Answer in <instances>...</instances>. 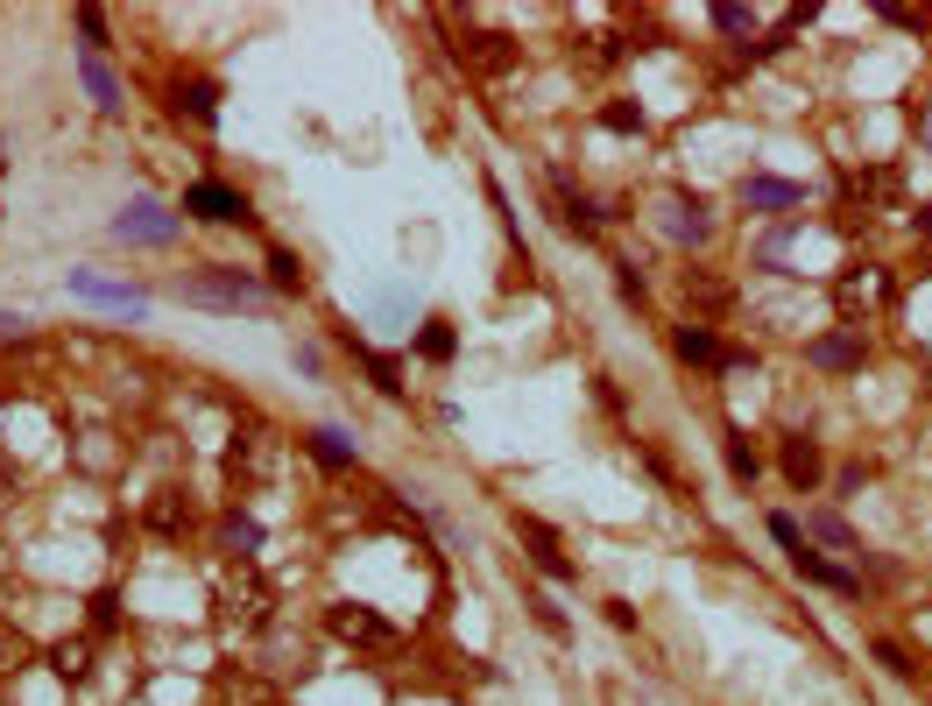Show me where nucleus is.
Returning <instances> with one entry per match:
<instances>
[{"label":"nucleus","mask_w":932,"mask_h":706,"mask_svg":"<svg viewBox=\"0 0 932 706\" xmlns=\"http://www.w3.org/2000/svg\"><path fill=\"white\" fill-rule=\"evenodd\" d=\"M113 234H120V240H148V248H163V240H170V234H177V219H170V213H163V205H148V199H134V205H128V213H120V219H113Z\"/></svg>","instance_id":"5"},{"label":"nucleus","mask_w":932,"mask_h":706,"mask_svg":"<svg viewBox=\"0 0 932 706\" xmlns=\"http://www.w3.org/2000/svg\"><path fill=\"white\" fill-rule=\"evenodd\" d=\"M57 671H64V679H79V671H85V643H64V650H57Z\"/></svg>","instance_id":"31"},{"label":"nucleus","mask_w":932,"mask_h":706,"mask_svg":"<svg viewBox=\"0 0 932 706\" xmlns=\"http://www.w3.org/2000/svg\"><path fill=\"white\" fill-rule=\"evenodd\" d=\"M876 657H883V665H891V671H897V679H911V671H919V665H911V657H905V650H897V643H876Z\"/></svg>","instance_id":"32"},{"label":"nucleus","mask_w":932,"mask_h":706,"mask_svg":"<svg viewBox=\"0 0 932 706\" xmlns=\"http://www.w3.org/2000/svg\"><path fill=\"white\" fill-rule=\"evenodd\" d=\"M685 297H700V304H728V283H714V276H700V268H685Z\"/></svg>","instance_id":"28"},{"label":"nucleus","mask_w":932,"mask_h":706,"mask_svg":"<svg viewBox=\"0 0 932 706\" xmlns=\"http://www.w3.org/2000/svg\"><path fill=\"white\" fill-rule=\"evenodd\" d=\"M728 474L756 480V445H749V431H728Z\"/></svg>","instance_id":"25"},{"label":"nucleus","mask_w":932,"mask_h":706,"mask_svg":"<svg viewBox=\"0 0 932 706\" xmlns=\"http://www.w3.org/2000/svg\"><path fill=\"white\" fill-rule=\"evenodd\" d=\"M665 234H671V240H706V234H714V219H706V199H693V191H671Z\"/></svg>","instance_id":"10"},{"label":"nucleus","mask_w":932,"mask_h":706,"mask_svg":"<svg viewBox=\"0 0 932 706\" xmlns=\"http://www.w3.org/2000/svg\"><path fill=\"white\" fill-rule=\"evenodd\" d=\"M466 43H474V64H488V71H502L509 57H516V50H509V36H488V28H474Z\"/></svg>","instance_id":"24"},{"label":"nucleus","mask_w":932,"mask_h":706,"mask_svg":"<svg viewBox=\"0 0 932 706\" xmlns=\"http://www.w3.org/2000/svg\"><path fill=\"white\" fill-rule=\"evenodd\" d=\"M551 199H559V227H565V234H579V240L600 234V213H594V199H586V191H573V184L559 177V184H551Z\"/></svg>","instance_id":"9"},{"label":"nucleus","mask_w":932,"mask_h":706,"mask_svg":"<svg viewBox=\"0 0 932 706\" xmlns=\"http://www.w3.org/2000/svg\"><path fill=\"white\" fill-rule=\"evenodd\" d=\"M79 71H85V93H93V99H99V107H107V113H113V107H120V85H113V71H107V64H99V57H85V64H79Z\"/></svg>","instance_id":"20"},{"label":"nucleus","mask_w":932,"mask_h":706,"mask_svg":"<svg viewBox=\"0 0 932 706\" xmlns=\"http://www.w3.org/2000/svg\"><path fill=\"white\" fill-rule=\"evenodd\" d=\"M79 36H85V57H99V50H107V14L79 8Z\"/></svg>","instance_id":"27"},{"label":"nucleus","mask_w":932,"mask_h":706,"mask_svg":"<svg viewBox=\"0 0 932 706\" xmlns=\"http://www.w3.org/2000/svg\"><path fill=\"white\" fill-rule=\"evenodd\" d=\"M8 488H14V467H8V459H0V494H8Z\"/></svg>","instance_id":"36"},{"label":"nucleus","mask_w":932,"mask_h":706,"mask_svg":"<svg viewBox=\"0 0 932 706\" xmlns=\"http://www.w3.org/2000/svg\"><path fill=\"white\" fill-rule=\"evenodd\" d=\"M855 304H891V276H883V268L848 276V283H840V311H855Z\"/></svg>","instance_id":"13"},{"label":"nucleus","mask_w":932,"mask_h":706,"mask_svg":"<svg viewBox=\"0 0 932 706\" xmlns=\"http://www.w3.org/2000/svg\"><path fill=\"white\" fill-rule=\"evenodd\" d=\"M714 22H720V28H728V36H742V28H749V22H756V14H749V8H714Z\"/></svg>","instance_id":"33"},{"label":"nucleus","mask_w":932,"mask_h":706,"mask_svg":"<svg viewBox=\"0 0 932 706\" xmlns=\"http://www.w3.org/2000/svg\"><path fill=\"white\" fill-rule=\"evenodd\" d=\"M325 629H333L339 643H360V650H389V643H396V629H389L382 614L354 608V600H339V608H325Z\"/></svg>","instance_id":"3"},{"label":"nucleus","mask_w":932,"mask_h":706,"mask_svg":"<svg viewBox=\"0 0 932 706\" xmlns=\"http://www.w3.org/2000/svg\"><path fill=\"white\" fill-rule=\"evenodd\" d=\"M600 128H614V134H643V107L614 99V107H600Z\"/></svg>","instance_id":"26"},{"label":"nucleus","mask_w":932,"mask_h":706,"mask_svg":"<svg viewBox=\"0 0 932 706\" xmlns=\"http://www.w3.org/2000/svg\"><path fill=\"white\" fill-rule=\"evenodd\" d=\"M679 360H700L706 368V360H720V339L706 325H679Z\"/></svg>","instance_id":"19"},{"label":"nucleus","mask_w":932,"mask_h":706,"mask_svg":"<svg viewBox=\"0 0 932 706\" xmlns=\"http://www.w3.org/2000/svg\"><path fill=\"white\" fill-rule=\"evenodd\" d=\"M304 283H311V276H304V262H297V254H283V248L268 254V290H283V297H304Z\"/></svg>","instance_id":"14"},{"label":"nucleus","mask_w":932,"mask_h":706,"mask_svg":"<svg viewBox=\"0 0 932 706\" xmlns=\"http://www.w3.org/2000/svg\"><path fill=\"white\" fill-rule=\"evenodd\" d=\"M148 530H156V537H184L191 530V502L177 488H163L156 502H148Z\"/></svg>","instance_id":"12"},{"label":"nucleus","mask_w":932,"mask_h":706,"mask_svg":"<svg viewBox=\"0 0 932 706\" xmlns=\"http://www.w3.org/2000/svg\"><path fill=\"white\" fill-rule=\"evenodd\" d=\"M0 333H22V319H8V311H0Z\"/></svg>","instance_id":"37"},{"label":"nucleus","mask_w":932,"mask_h":706,"mask_svg":"<svg viewBox=\"0 0 932 706\" xmlns=\"http://www.w3.org/2000/svg\"><path fill=\"white\" fill-rule=\"evenodd\" d=\"M791 565H799V573H805V579H820V587H840V594H855V579H848V573H840V565H826V559H820V551H805V545H799V551H791Z\"/></svg>","instance_id":"15"},{"label":"nucleus","mask_w":932,"mask_h":706,"mask_svg":"<svg viewBox=\"0 0 932 706\" xmlns=\"http://www.w3.org/2000/svg\"><path fill=\"white\" fill-rule=\"evenodd\" d=\"M71 290H79V297H93V304H107V311H120V319H142V311H148V297H142V290H120V283H99L93 268H71Z\"/></svg>","instance_id":"6"},{"label":"nucleus","mask_w":932,"mask_h":706,"mask_svg":"<svg viewBox=\"0 0 932 706\" xmlns=\"http://www.w3.org/2000/svg\"><path fill=\"white\" fill-rule=\"evenodd\" d=\"M254 545H262V530H254L248 516H227V523H219V551H227V559H248Z\"/></svg>","instance_id":"18"},{"label":"nucleus","mask_w":932,"mask_h":706,"mask_svg":"<svg viewBox=\"0 0 932 706\" xmlns=\"http://www.w3.org/2000/svg\"><path fill=\"white\" fill-rule=\"evenodd\" d=\"M530 608H537V622H545V629H551V636H565V614H559V608H551V600H545V594H530Z\"/></svg>","instance_id":"30"},{"label":"nucleus","mask_w":932,"mask_h":706,"mask_svg":"<svg viewBox=\"0 0 932 706\" xmlns=\"http://www.w3.org/2000/svg\"><path fill=\"white\" fill-rule=\"evenodd\" d=\"M805 360L813 368H826V374H855L869 360V339H862V325H840V333H820L813 347H805Z\"/></svg>","instance_id":"4"},{"label":"nucleus","mask_w":932,"mask_h":706,"mask_svg":"<svg viewBox=\"0 0 932 706\" xmlns=\"http://www.w3.org/2000/svg\"><path fill=\"white\" fill-rule=\"evenodd\" d=\"M311 459H319V467H354V445H347V431H311Z\"/></svg>","instance_id":"17"},{"label":"nucleus","mask_w":932,"mask_h":706,"mask_svg":"<svg viewBox=\"0 0 932 706\" xmlns=\"http://www.w3.org/2000/svg\"><path fill=\"white\" fill-rule=\"evenodd\" d=\"M516 530H523V545H530V559L545 565V579H573V559L559 551V537H551L545 523H537V516H516Z\"/></svg>","instance_id":"8"},{"label":"nucleus","mask_w":932,"mask_h":706,"mask_svg":"<svg viewBox=\"0 0 932 706\" xmlns=\"http://www.w3.org/2000/svg\"><path fill=\"white\" fill-rule=\"evenodd\" d=\"M354 354L368 360V374H374V388H382V396H403V374H396V360H389V354H374V347H360V339H354Z\"/></svg>","instance_id":"22"},{"label":"nucleus","mask_w":932,"mask_h":706,"mask_svg":"<svg viewBox=\"0 0 932 706\" xmlns=\"http://www.w3.org/2000/svg\"><path fill=\"white\" fill-rule=\"evenodd\" d=\"M805 537H820V545H834V551H862V545H855V530H848L840 516H826V508L805 516Z\"/></svg>","instance_id":"16"},{"label":"nucleus","mask_w":932,"mask_h":706,"mask_svg":"<svg viewBox=\"0 0 932 706\" xmlns=\"http://www.w3.org/2000/svg\"><path fill=\"white\" fill-rule=\"evenodd\" d=\"M417 347H425V360H453V333H445V325H431Z\"/></svg>","instance_id":"29"},{"label":"nucleus","mask_w":932,"mask_h":706,"mask_svg":"<svg viewBox=\"0 0 932 706\" xmlns=\"http://www.w3.org/2000/svg\"><path fill=\"white\" fill-rule=\"evenodd\" d=\"M177 290L191 297V304H213V311H240V304H262V283L254 276H240V268H227V262H205L199 276H184Z\"/></svg>","instance_id":"1"},{"label":"nucleus","mask_w":932,"mask_h":706,"mask_svg":"<svg viewBox=\"0 0 932 706\" xmlns=\"http://www.w3.org/2000/svg\"><path fill=\"white\" fill-rule=\"evenodd\" d=\"M213 99H219V93H213V85H205V79H191V85H177V113H191V120H213V113H219V107H213Z\"/></svg>","instance_id":"21"},{"label":"nucleus","mask_w":932,"mask_h":706,"mask_svg":"<svg viewBox=\"0 0 932 706\" xmlns=\"http://www.w3.org/2000/svg\"><path fill=\"white\" fill-rule=\"evenodd\" d=\"M820 474H826V459H820V445H813V439H805V431H791V439H785V480H791V488H813V480H820Z\"/></svg>","instance_id":"11"},{"label":"nucleus","mask_w":932,"mask_h":706,"mask_svg":"<svg viewBox=\"0 0 932 706\" xmlns=\"http://www.w3.org/2000/svg\"><path fill=\"white\" fill-rule=\"evenodd\" d=\"M113 608H120V600H113V594H99V600H93V629H113Z\"/></svg>","instance_id":"35"},{"label":"nucleus","mask_w":932,"mask_h":706,"mask_svg":"<svg viewBox=\"0 0 932 706\" xmlns=\"http://www.w3.org/2000/svg\"><path fill=\"white\" fill-rule=\"evenodd\" d=\"M770 537H777L785 551H799V545H805V537H799V523H791V516H770Z\"/></svg>","instance_id":"34"},{"label":"nucleus","mask_w":932,"mask_h":706,"mask_svg":"<svg viewBox=\"0 0 932 706\" xmlns=\"http://www.w3.org/2000/svg\"><path fill=\"white\" fill-rule=\"evenodd\" d=\"M262 600H268V594H262V587H254V579H248V587H240V579H234V587H227V608H234V614H240V622H248V629H254V622H262V614H268V608H262Z\"/></svg>","instance_id":"23"},{"label":"nucleus","mask_w":932,"mask_h":706,"mask_svg":"<svg viewBox=\"0 0 932 706\" xmlns=\"http://www.w3.org/2000/svg\"><path fill=\"white\" fill-rule=\"evenodd\" d=\"M734 199L749 205V213H791V205L805 199L799 184H785V177H742V184H734Z\"/></svg>","instance_id":"7"},{"label":"nucleus","mask_w":932,"mask_h":706,"mask_svg":"<svg viewBox=\"0 0 932 706\" xmlns=\"http://www.w3.org/2000/svg\"><path fill=\"white\" fill-rule=\"evenodd\" d=\"M184 213L191 219H205V227H248V199H240L234 184H219V177H199V184L184 191Z\"/></svg>","instance_id":"2"}]
</instances>
